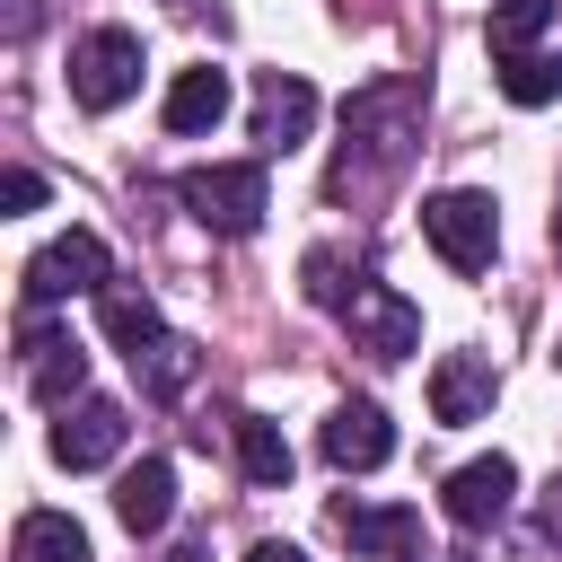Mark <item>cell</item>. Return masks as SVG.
<instances>
[{
    "label": "cell",
    "instance_id": "10",
    "mask_svg": "<svg viewBox=\"0 0 562 562\" xmlns=\"http://www.w3.org/2000/svg\"><path fill=\"white\" fill-rule=\"evenodd\" d=\"M123 404L114 395H79L61 422H53V465H70V474H97V465H114L123 457Z\"/></svg>",
    "mask_w": 562,
    "mask_h": 562
},
{
    "label": "cell",
    "instance_id": "16",
    "mask_svg": "<svg viewBox=\"0 0 562 562\" xmlns=\"http://www.w3.org/2000/svg\"><path fill=\"white\" fill-rule=\"evenodd\" d=\"M97 316H105V342H114L123 360H149V351L167 342V316H158L149 290H123V281H114V290L97 299Z\"/></svg>",
    "mask_w": 562,
    "mask_h": 562
},
{
    "label": "cell",
    "instance_id": "11",
    "mask_svg": "<svg viewBox=\"0 0 562 562\" xmlns=\"http://www.w3.org/2000/svg\"><path fill=\"white\" fill-rule=\"evenodd\" d=\"M316 448H325V465H342V474H378V465L395 457V422H386L369 395H342V404L325 413Z\"/></svg>",
    "mask_w": 562,
    "mask_h": 562
},
{
    "label": "cell",
    "instance_id": "5",
    "mask_svg": "<svg viewBox=\"0 0 562 562\" xmlns=\"http://www.w3.org/2000/svg\"><path fill=\"white\" fill-rule=\"evenodd\" d=\"M422 237L439 246V263H448V272H483V263L501 255V202H492V193H474V184L430 193V202H422Z\"/></svg>",
    "mask_w": 562,
    "mask_h": 562
},
{
    "label": "cell",
    "instance_id": "8",
    "mask_svg": "<svg viewBox=\"0 0 562 562\" xmlns=\"http://www.w3.org/2000/svg\"><path fill=\"white\" fill-rule=\"evenodd\" d=\"M246 132H255V158H290L316 132V88L299 70H263L255 79V105H246Z\"/></svg>",
    "mask_w": 562,
    "mask_h": 562
},
{
    "label": "cell",
    "instance_id": "25",
    "mask_svg": "<svg viewBox=\"0 0 562 562\" xmlns=\"http://www.w3.org/2000/svg\"><path fill=\"white\" fill-rule=\"evenodd\" d=\"M246 562H307V553H299V544H281V536H263V544H255Z\"/></svg>",
    "mask_w": 562,
    "mask_h": 562
},
{
    "label": "cell",
    "instance_id": "12",
    "mask_svg": "<svg viewBox=\"0 0 562 562\" xmlns=\"http://www.w3.org/2000/svg\"><path fill=\"white\" fill-rule=\"evenodd\" d=\"M492 395H501L492 351H439V369H430V422L465 430V422H483V413H492Z\"/></svg>",
    "mask_w": 562,
    "mask_h": 562
},
{
    "label": "cell",
    "instance_id": "20",
    "mask_svg": "<svg viewBox=\"0 0 562 562\" xmlns=\"http://www.w3.org/2000/svg\"><path fill=\"white\" fill-rule=\"evenodd\" d=\"M501 97L509 105H553L562 97V53H544V44L536 53H509L501 61Z\"/></svg>",
    "mask_w": 562,
    "mask_h": 562
},
{
    "label": "cell",
    "instance_id": "13",
    "mask_svg": "<svg viewBox=\"0 0 562 562\" xmlns=\"http://www.w3.org/2000/svg\"><path fill=\"white\" fill-rule=\"evenodd\" d=\"M439 501H448V518H457V527H492V518H509V501H518V465L492 448V457L457 465Z\"/></svg>",
    "mask_w": 562,
    "mask_h": 562
},
{
    "label": "cell",
    "instance_id": "23",
    "mask_svg": "<svg viewBox=\"0 0 562 562\" xmlns=\"http://www.w3.org/2000/svg\"><path fill=\"white\" fill-rule=\"evenodd\" d=\"M35 202H44V176H35V167H9V176H0V211L18 220V211H35Z\"/></svg>",
    "mask_w": 562,
    "mask_h": 562
},
{
    "label": "cell",
    "instance_id": "24",
    "mask_svg": "<svg viewBox=\"0 0 562 562\" xmlns=\"http://www.w3.org/2000/svg\"><path fill=\"white\" fill-rule=\"evenodd\" d=\"M0 35L26 44V35H35V0H0Z\"/></svg>",
    "mask_w": 562,
    "mask_h": 562
},
{
    "label": "cell",
    "instance_id": "7",
    "mask_svg": "<svg viewBox=\"0 0 562 562\" xmlns=\"http://www.w3.org/2000/svg\"><path fill=\"white\" fill-rule=\"evenodd\" d=\"M18 369H26V395L53 404V413H70V404L88 395V351L70 342V325L26 316V334H18Z\"/></svg>",
    "mask_w": 562,
    "mask_h": 562
},
{
    "label": "cell",
    "instance_id": "17",
    "mask_svg": "<svg viewBox=\"0 0 562 562\" xmlns=\"http://www.w3.org/2000/svg\"><path fill=\"white\" fill-rule=\"evenodd\" d=\"M9 562H97V553H88V527L70 509H26L9 527Z\"/></svg>",
    "mask_w": 562,
    "mask_h": 562
},
{
    "label": "cell",
    "instance_id": "19",
    "mask_svg": "<svg viewBox=\"0 0 562 562\" xmlns=\"http://www.w3.org/2000/svg\"><path fill=\"white\" fill-rule=\"evenodd\" d=\"M553 9H562V0H492V18H483V35H492V61H509V53H536V44H544V26H553Z\"/></svg>",
    "mask_w": 562,
    "mask_h": 562
},
{
    "label": "cell",
    "instance_id": "15",
    "mask_svg": "<svg viewBox=\"0 0 562 562\" xmlns=\"http://www.w3.org/2000/svg\"><path fill=\"white\" fill-rule=\"evenodd\" d=\"M114 518H123L132 536H158V527L176 518V465H167V457L123 465V483H114Z\"/></svg>",
    "mask_w": 562,
    "mask_h": 562
},
{
    "label": "cell",
    "instance_id": "22",
    "mask_svg": "<svg viewBox=\"0 0 562 562\" xmlns=\"http://www.w3.org/2000/svg\"><path fill=\"white\" fill-rule=\"evenodd\" d=\"M307 299L342 316V299H351V290H342V255H334V246H316V255H307Z\"/></svg>",
    "mask_w": 562,
    "mask_h": 562
},
{
    "label": "cell",
    "instance_id": "18",
    "mask_svg": "<svg viewBox=\"0 0 562 562\" xmlns=\"http://www.w3.org/2000/svg\"><path fill=\"white\" fill-rule=\"evenodd\" d=\"M228 430H237V465H246V483H263V492H281L290 483V439H281V422H263V413H228Z\"/></svg>",
    "mask_w": 562,
    "mask_h": 562
},
{
    "label": "cell",
    "instance_id": "27",
    "mask_svg": "<svg viewBox=\"0 0 562 562\" xmlns=\"http://www.w3.org/2000/svg\"><path fill=\"white\" fill-rule=\"evenodd\" d=\"M553 255H562V211H553Z\"/></svg>",
    "mask_w": 562,
    "mask_h": 562
},
{
    "label": "cell",
    "instance_id": "14",
    "mask_svg": "<svg viewBox=\"0 0 562 562\" xmlns=\"http://www.w3.org/2000/svg\"><path fill=\"white\" fill-rule=\"evenodd\" d=\"M228 97H237V88H228V70L193 61V70H176V79H167V105H158V114H167V132H176V140H202V132H220V123H228Z\"/></svg>",
    "mask_w": 562,
    "mask_h": 562
},
{
    "label": "cell",
    "instance_id": "26",
    "mask_svg": "<svg viewBox=\"0 0 562 562\" xmlns=\"http://www.w3.org/2000/svg\"><path fill=\"white\" fill-rule=\"evenodd\" d=\"M158 562H211V544H202V536H184V544H167Z\"/></svg>",
    "mask_w": 562,
    "mask_h": 562
},
{
    "label": "cell",
    "instance_id": "1",
    "mask_svg": "<svg viewBox=\"0 0 562 562\" xmlns=\"http://www.w3.org/2000/svg\"><path fill=\"white\" fill-rule=\"evenodd\" d=\"M422 105H430V88L404 79V70H386V79L342 97V149L325 167V202L334 211H369L378 193H395V176L422 149Z\"/></svg>",
    "mask_w": 562,
    "mask_h": 562
},
{
    "label": "cell",
    "instance_id": "9",
    "mask_svg": "<svg viewBox=\"0 0 562 562\" xmlns=\"http://www.w3.org/2000/svg\"><path fill=\"white\" fill-rule=\"evenodd\" d=\"M334 527L360 562H430L422 553V509H395V501H334Z\"/></svg>",
    "mask_w": 562,
    "mask_h": 562
},
{
    "label": "cell",
    "instance_id": "2",
    "mask_svg": "<svg viewBox=\"0 0 562 562\" xmlns=\"http://www.w3.org/2000/svg\"><path fill=\"white\" fill-rule=\"evenodd\" d=\"M176 202H184L211 237H255L263 211H272V176H263V158H211V167H193V176L176 184Z\"/></svg>",
    "mask_w": 562,
    "mask_h": 562
},
{
    "label": "cell",
    "instance_id": "21",
    "mask_svg": "<svg viewBox=\"0 0 562 562\" xmlns=\"http://www.w3.org/2000/svg\"><path fill=\"white\" fill-rule=\"evenodd\" d=\"M132 369H140V386H149V395L167 404V395H184V386H193V369H202V351H193L184 334H167V342H158L149 360H132Z\"/></svg>",
    "mask_w": 562,
    "mask_h": 562
},
{
    "label": "cell",
    "instance_id": "3",
    "mask_svg": "<svg viewBox=\"0 0 562 562\" xmlns=\"http://www.w3.org/2000/svg\"><path fill=\"white\" fill-rule=\"evenodd\" d=\"M18 290H26V307H35V316H44V307H61V299H105V290H114V255H105V237H97V228H61L44 255H26Z\"/></svg>",
    "mask_w": 562,
    "mask_h": 562
},
{
    "label": "cell",
    "instance_id": "4",
    "mask_svg": "<svg viewBox=\"0 0 562 562\" xmlns=\"http://www.w3.org/2000/svg\"><path fill=\"white\" fill-rule=\"evenodd\" d=\"M140 35L132 26H88L70 44V105L79 114H114L123 97H140Z\"/></svg>",
    "mask_w": 562,
    "mask_h": 562
},
{
    "label": "cell",
    "instance_id": "6",
    "mask_svg": "<svg viewBox=\"0 0 562 562\" xmlns=\"http://www.w3.org/2000/svg\"><path fill=\"white\" fill-rule=\"evenodd\" d=\"M342 325H351V351H369V360H404L413 342H422V307L395 290V281H351V299H342Z\"/></svg>",
    "mask_w": 562,
    "mask_h": 562
}]
</instances>
